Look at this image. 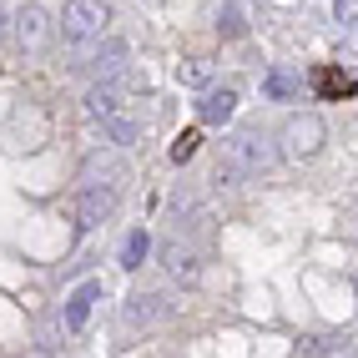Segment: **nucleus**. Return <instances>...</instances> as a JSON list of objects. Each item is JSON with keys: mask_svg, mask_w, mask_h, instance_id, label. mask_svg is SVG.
<instances>
[{"mask_svg": "<svg viewBox=\"0 0 358 358\" xmlns=\"http://www.w3.org/2000/svg\"><path fill=\"white\" fill-rule=\"evenodd\" d=\"M278 147H273V136H262V131H252V127H243V131H232L227 136V166L237 177H262V172H273L278 166Z\"/></svg>", "mask_w": 358, "mask_h": 358, "instance_id": "1", "label": "nucleus"}, {"mask_svg": "<svg viewBox=\"0 0 358 358\" xmlns=\"http://www.w3.org/2000/svg\"><path fill=\"white\" fill-rule=\"evenodd\" d=\"M111 26V10L101 6V0H66L61 6V36L71 45H91V41H101Z\"/></svg>", "mask_w": 358, "mask_h": 358, "instance_id": "2", "label": "nucleus"}, {"mask_svg": "<svg viewBox=\"0 0 358 358\" xmlns=\"http://www.w3.org/2000/svg\"><path fill=\"white\" fill-rule=\"evenodd\" d=\"M323 141H328V127H323V116H313V111H298V116H288V127H282V157L288 162H308V157H318L323 152Z\"/></svg>", "mask_w": 358, "mask_h": 358, "instance_id": "3", "label": "nucleus"}, {"mask_svg": "<svg viewBox=\"0 0 358 358\" xmlns=\"http://www.w3.org/2000/svg\"><path fill=\"white\" fill-rule=\"evenodd\" d=\"M10 20H15L20 51H26V56H41L45 41H51V15H45L41 6H20V15H10Z\"/></svg>", "mask_w": 358, "mask_h": 358, "instance_id": "4", "label": "nucleus"}, {"mask_svg": "<svg viewBox=\"0 0 358 358\" xmlns=\"http://www.w3.org/2000/svg\"><path fill=\"white\" fill-rule=\"evenodd\" d=\"M116 202H122V187H81V197H76V222L81 227H101Z\"/></svg>", "mask_w": 358, "mask_h": 358, "instance_id": "5", "label": "nucleus"}, {"mask_svg": "<svg viewBox=\"0 0 358 358\" xmlns=\"http://www.w3.org/2000/svg\"><path fill=\"white\" fill-rule=\"evenodd\" d=\"M91 66H96V76L111 81V86H131V45L127 41H106L96 56H91Z\"/></svg>", "mask_w": 358, "mask_h": 358, "instance_id": "6", "label": "nucleus"}, {"mask_svg": "<svg viewBox=\"0 0 358 358\" xmlns=\"http://www.w3.org/2000/svg\"><path fill=\"white\" fill-rule=\"evenodd\" d=\"M162 268H166V278H177V282H197L202 278V257H197L192 243L166 237V243H162Z\"/></svg>", "mask_w": 358, "mask_h": 358, "instance_id": "7", "label": "nucleus"}, {"mask_svg": "<svg viewBox=\"0 0 358 358\" xmlns=\"http://www.w3.org/2000/svg\"><path fill=\"white\" fill-rule=\"evenodd\" d=\"M313 91L323 101H348L358 91V81L348 76V71H338V66H323V71H313Z\"/></svg>", "mask_w": 358, "mask_h": 358, "instance_id": "8", "label": "nucleus"}, {"mask_svg": "<svg viewBox=\"0 0 358 358\" xmlns=\"http://www.w3.org/2000/svg\"><path fill=\"white\" fill-rule=\"evenodd\" d=\"M202 122L207 127H222V122H232V111H237V91L232 86H212L207 96H202Z\"/></svg>", "mask_w": 358, "mask_h": 358, "instance_id": "9", "label": "nucleus"}, {"mask_svg": "<svg viewBox=\"0 0 358 358\" xmlns=\"http://www.w3.org/2000/svg\"><path fill=\"white\" fill-rule=\"evenodd\" d=\"M96 298H101V282H81V288L66 298V328H71V333H81V328H86L91 303H96Z\"/></svg>", "mask_w": 358, "mask_h": 358, "instance_id": "10", "label": "nucleus"}, {"mask_svg": "<svg viewBox=\"0 0 358 358\" xmlns=\"http://www.w3.org/2000/svg\"><path fill=\"white\" fill-rule=\"evenodd\" d=\"M122 177H127V166L116 162V157H91L81 166V182L86 187H122Z\"/></svg>", "mask_w": 358, "mask_h": 358, "instance_id": "11", "label": "nucleus"}, {"mask_svg": "<svg viewBox=\"0 0 358 358\" xmlns=\"http://www.w3.org/2000/svg\"><path fill=\"white\" fill-rule=\"evenodd\" d=\"M298 86H303V76H298V71H288V66H273L268 76H262V96H268V101H293V96H298Z\"/></svg>", "mask_w": 358, "mask_h": 358, "instance_id": "12", "label": "nucleus"}, {"mask_svg": "<svg viewBox=\"0 0 358 358\" xmlns=\"http://www.w3.org/2000/svg\"><path fill=\"white\" fill-rule=\"evenodd\" d=\"M101 131L116 141V147H131V141L141 136V127H136L131 111H111V116H101Z\"/></svg>", "mask_w": 358, "mask_h": 358, "instance_id": "13", "label": "nucleus"}, {"mask_svg": "<svg viewBox=\"0 0 358 358\" xmlns=\"http://www.w3.org/2000/svg\"><path fill=\"white\" fill-rule=\"evenodd\" d=\"M162 313H166V308H162V298H157V293H136V298L127 303V323H131V328H136V323L147 328V323H157Z\"/></svg>", "mask_w": 358, "mask_h": 358, "instance_id": "14", "label": "nucleus"}, {"mask_svg": "<svg viewBox=\"0 0 358 358\" xmlns=\"http://www.w3.org/2000/svg\"><path fill=\"white\" fill-rule=\"evenodd\" d=\"M147 252H152V237H147V227L127 232V243H122V268H127V273H131V268H141V262H147Z\"/></svg>", "mask_w": 358, "mask_h": 358, "instance_id": "15", "label": "nucleus"}, {"mask_svg": "<svg viewBox=\"0 0 358 358\" xmlns=\"http://www.w3.org/2000/svg\"><path fill=\"white\" fill-rule=\"evenodd\" d=\"M207 76H212L207 61H182V66H177V81H182V86H207Z\"/></svg>", "mask_w": 358, "mask_h": 358, "instance_id": "16", "label": "nucleus"}, {"mask_svg": "<svg viewBox=\"0 0 358 358\" xmlns=\"http://www.w3.org/2000/svg\"><path fill=\"white\" fill-rule=\"evenodd\" d=\"M197 141H202L197 131H182V136L172 141V162H177V166H182V162H192V157H197Z\"/></svg>", "mask_w": 358, "mask_h": 358, "instance_id": "17", "label": "nucleus"}, {"mask_svg": "<svg viewBox=\"0 0 358 358\" xmlns=\"http://www.w3.org/2000/svg\"><path fill=\"white\" fill-rule=\"evenodd\" d=\"M6 31H10V15H6V10H0V36H6Z\"/></svg>", "mask_w": 358, "mask_h": 358, "instance_id": "18", "label": "nucleus"}]
</instances>
